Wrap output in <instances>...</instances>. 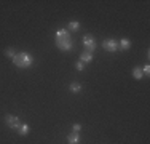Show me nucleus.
<instances>
[{"label":"nucleus","mask_w":150,"mask_h":144,"mask_svg":"<svg viewBox=\"0 0 150 144\" xmlns=\"http://www.w3.org/2000/svg\"><path fill=\"white\" fill-rule=\"evenodd\" d=\"M80 130H81V125L80 123H74L72 125V131L74 133H80Z\"/></svg>","instance_id":"16"},{"label":"nucleus","mask_w":150,"mask_h":144,"mask_svg":"<svg viewBox=\"0 0 150 144\" xmlns=\"http://www.w3.org/2000/svg\"><path fill=\"white\" fill-rule=\"evenodd\" d=\"M75 67H77L78 72H83L85 71V64L81 63V61H77V63H75Z\"/></svg>","instance_id":"15"},{"label":"nucleus","mask_w":150,"mask_h":144,"mask_svg":"<svg viewBox=\"0 0 150 144\" xmlns=\"http://www.w3.org/2000/svg\"><path fill=\"white\" fill-rule=\"evenodd\" d=\"M131 48V40L126 37H123L121 40H118V50H121V51H128V50Z\"/></svg>","instance_id":"6"},{"label":"nucleus","mask_w":150,"mask_h":144,"mask_svg":"<svg viewBox=\"0 0 150 144\" xmlns=\"http://www.w3.org/2000/svg\"><path fill=\"white\" fill-rule=\"evenodd\" d=\"M81 42H83L85 51L94 53V51H96V48H98L96 38H94V35H91V34H85V35H83V38H81Z\"/></svg>","instance_id":"3"},{"label":"nucleus","mask_w":150,"mask_h":144,"mask_svg":"<svg viewBox=\"0 0 150 144\" xmlns=\"http://www.w3.org/2000/svg\"><path fill=\"white\" fill-rule=\"evenodd\" d=\"M93 58H94V56H93V53H90V51H83V53L80 55V59H78V61H81L83 64H90L91 61H93Z\"/></svg>","instance_id":"8"},{"label":"nucleus","mask_w":150,"mask_h":144,"mask_svg":"<svg viewBox=\"0 0 150 144\" xmlns=\"http://www.w3.org/2000/svg\"><path fill=\"white\" fill-rule=\"evenodd\" d=\"M67 31H74V32H77V31H80V23L78 21H70L69 24H67Z\"/></svg>","instance_id":"10"},{"label":"nucleus","mask_w":150,"mask_h":144,"mask_svg":"<svg viewBox=\"0 0 150 144\" xmlns=\"http://www.w3.org/2000/svg\"><path fill=\"white\" fill-rule=\"evenodd\" d=\"M69 90L72 93H80L81 91V85L78 83V82H72V83L69 85Z\"/></svg>","instance_id":"13"},{"label":"nucleus","mask_w":150,"mask_h":144,"mask_svg":"<svg viewBox=\"0 0 150 144\" xmlns=\"http://www.w3.org/2000/svg\"><path fill=\"white\" fill-rule=\"evenodd\" d=\"M81 138H80V133H70V135H67V143L69 144H80Z\"/></svg>","instance_id":"7"},{"label":"nucleus","mask_w":150,"mask_h":144,"mask_svg":"<svg viewBox=\"0 0 150 144\" xmlns=\"http://www.w3.org/2000/svg\"><path fill=\"white\" fill-rule=\"evenodd\" d=\"M29 133H30L29 123H21L19 125V128H18V135H19V136H27Z\"/></svg>","instance_id":"9"},{"label":"nucleus","mask_w":150,"mask_h":144,"mask_svg":"<svg viewBox=\"0 0 150 144\" xmlns=\"http://www.w3.org/2000/svg\"><path fill=\"white\" fill-rule=\"evenodd\" d=\"M5 123H6V127H8V128L18 130V128H19V125H21V120H19L18 115L8 114V115H5Z\"/></svg>","instance_id":"5"},{"label":"nucleus","mask_w":150,"mask_h":144,"mask_svg":"<svg viewBox=\"0 0 150 144\" xmlns=\"http://www.w3.org/2000/svg\"><path fill=\"white\" fill-rule=\"evenodd\" d=\"M3 55H5L6 58H8V59H13V58L16 56V51H15V48H13V46H8V48H5Z\"/></svg>","instance_id":"12"},{"label":"nucleus","mask_w":150,"mask_h":144,"mask_svg":"<svg viewBox=\"0 0 150 144\" xmlns=\"http://www.w3.org/2000/svg\"><path fill=\"white\" fill-rule=\"evenodd\" d=\"M102 48L109 53L118 51V40H115V38H105V40H102Z\"/></svg>","instance_id":"4"},{"label":"nucleus","mask_w":150,"mask_h":144,"mask_svg":"<svg viewBox=\"0 0 150 144\" xmlns=\"http://www.w3.org/2000/svg\"><path fill=\"white\" fill-rule=\"evenodd\" d=\"M133 77L136 78V80H142V78H144V74H142V69L141 67H134L133 69Z\"/></svg>","instance_id":"11"},{"label":"nucleus","mask_w":150,"mask_h":144,"mask_svg":"<svg viewBox=\"0 0 150 144\" xmlns=\"http://www.w3.org/2000/svg\"><path fill=\"white\" fill-rule=\"evenodd\" d=\"M13 64L18 67V69H29V67L34 66L35 59L30 53L27 51H21V53H16V56L13 58Z\"/></svg>","instance_id":"2"},{"label":"nucleus","mask_w":150,"mask_h":144,"mask_svg":"<svg viewBox=\"0 0 150 144\" xmlns=\"http://www.w3.org/2000/svg\"><path fill=\"white\" fill-rule=\"evenodd\" d=\"M142 69V74H144V77H149L150 75V64H145L144 67H141Z\"/></svg>","instance_id":"14"},{"label":"nucleus","mask_w":150,"mask_h":144,"mask_svg":"<svg viewBox=\"0 0 150 144\" xmlns=\"http://www.w3.org/2000/svg\"><path fill=\"white\" fill-rule=\"evenodd\" d=\"M54 43L61 51H70L74 48V40L67 29H58L54 34Z\"/></svg>","instance_id":"1"}]
</instances>
